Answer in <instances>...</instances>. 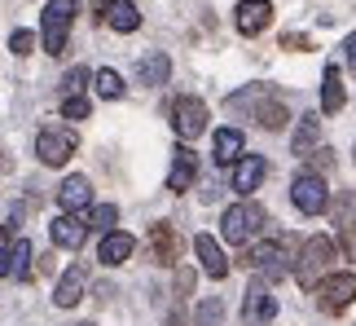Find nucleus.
<instances>
[{
    "mask_svg": "<svg viewBox=\"0 0 356 326\" xmlns=\"http://www.w3.org/2000/svg\"><path fill=\"white\" fill-rule=\"evenodd\" d=\"M317 141H321V119L317 115H304V119H299V128H295V137H291V155H312V150H317Z\"/></svg>",
    "mask_w": 356,
    "mask_h": 326,
    "instance_id": "4be33fe9",
    "label": "nucleus"
},
{
    "mask_svg": "<svg viewBox=\"0 0 356 326\" xmlns=\"http://www.w3.org/2000/svg\"><path fill=\"white\" fill-rule=\"evenodd\" d=\"M264 176H268V159H264V155H242V159L234 163V189H238L242 199H251Z\"/></svg>",
    "mask_w": 356,
    "mask_h": 326,
    "instance_id": "ddd939ff",
    "label": "nucleus"
},
{
    "mask_svg": "<svg viewBox=\"0 0 356 326\" xmlns=\"http://www.w3.org/2000/svg\"><path fill=\"white\" fill-rule=\"evenodd\" d=\"M273 318H277V300H273L268 282L255 278L251 287H246V300H242V322L246 326H268Z\"/></svg>",
    "mask_w": 356,
    "mask_h": 326,
    "instance_id": "9d476101",
    "label": "nucleus"
},
{
    "mask_svg": "<svg viewBox=\"0 0 356 326\" xmlns=\"http://www.w3.org/2000/svg\"><path fill=\"white\" fill-rule=\"evenodd\" d=\"M291 203L304 216H321L325 208H330V189H325L321 172H299L295 181H291Z\"/></svg>",
    "mask_w": 356,
    "mask_h": 326,
    "instance_id": "0eeeda50",
    "label": "nucleus"
},
{
    "mask_svg": "<svg viewBox=\"0 0 356 326\" xmlns=\"http://www.w3.org/2000/svg\"><path fill=\"white\" fill-rule=\"evenodd\" d=\"M194 326H225V300L220 295H207V300L194 309Z\"/></svg>",
    "mask_w": 356,
    "mask_h": 326,
    "instance_id": "bb28decb",
    "label": "nucleus"
},
{
    "mask_svg": "<svg viewBox=\"0 0 356 326\" xmlns=\"http://www.w3.org/2000/svg\"><path fill=\"white\" fill-rule=\"evenodd\" d=\"M343 49H348V71L356 75V31H352V36L343 40Z\"/></svg>",
    "mask_w": 356,
    "mask_h": 326,
    "instance_id": "f704fd0d",
    "label": "nucleus"
},
{
    "mask_svg": "<svg viewBox=\"0 0 356 326\" xmlns=\"http://www.w3.org/2000/svg\"><path fill=\"white\" fill-rule=\"evenodd\" d=\"M282 49H312V45H308V36H295L291 31V36H282Z\"/></svg>",
    "mask_w": 356,
    "mask_h": 326,
    "instance_id": "72a5a7b5",
    "label": "nucleus"
},
{
    "mask_svg": "<svg viewBox=\"0 0 356 326\" xmlns=\"http://www.w3.org/2000/svg\"><path fill=\"white\" fill-rule=\"evenodd\" d=\"M229 106H234V111H251V119H255L259 128H268V132H282L286 119H291L286 102H277L264 84H251V88L234 93V98H229Z\"/></svg>",
    "mask_w": 356,
    "mask_h": 326,
    "instance_id": "f03ea898",
    "label": "nucleus"
},
{
    "mask_svg": "<svg viewBox=\"0 0 356 326\" xmlns=\"http://www.w3.org/2000/svg\"><path fill=\"white\" fill-rule=\"evenodd\" d=\"M0 163H5V150H0Z\"/></svg>",
    "mask_w": 356,
    "mask_h": 326,
    "instance_id": "e433bc0d",
    "label": "nucleus"
},
{
    "mask_svg": "<svg viewBox=\"0 0 356 326\" xmlns=\"http://www.w3.org/2000/svg\"><path fill=\"white\" fill-rule=\"evenodd\" d=\"M149 256H154V265H176V256H181V234H176V225L159 221L149 225Z\"/></svg>",
    "mask_w": 356,
    "mask_h": 326,
    "instance_id": "f8f14e48",
    "label": "nucleus"
},
{
    "mask_svg": "<svg viewBox=\"0 0 356 326\" xmlns=\"http://www.w3.org/2000/svg\"><path fill=\"white\" fill-rule=\"evenodd\" d=\"M9 274L18 278V282L31 278V242H26V238H13V247H9Z\"/></svg>",
    "mask_w": 356,
    "mask_h": 326,
    "instance_id": "a878e982",
    "label": "nucleus"
},
{
    "mask_svg": "<svg viewBox=\"0 0 356 326\" xmlns=\"http://www.w3.org/2000/svg\"><path fill=\"white\" fill-rule=\"evenodd\" d=\"M242 128H220V132H216V163H220V168H225V163H238L242 159Z\"/></svg>",
    "mask_w": 356,
    "mask_h": 326,
    "instance_id": "b1692460",
    "label": "nucleus"
},
{
    "mask_svg": "<svg viewBox=\"0 0 356 326\" xmlns=\"http://www.w3.org/2000/svg\"><path fill=\"white\" fill-rule=\"evenodd\" d=\"M62 115L79 124V119H88V115H92V106H88V98H84V93H79V98H62Z\"/></svg>",
    "mask_w": 356,
    "mask_h": 326,
    "instance_id": "c756f323",
    "label": "nucleus"
},
{
    "mask_svg": "<svg viewBox=\"0 0 356 326\" xmlns=\"http://www.w3.org/2000/svg\"><path fill=\"white\" fill-rule=\"evenodd\" d=\"M84 287H88V269H84V265H71V269L58 278L53 304H58V309H75L79 300H84Z\"/></svg>",
    "mask_w": 356,
    "mask_h": 326,
    "instance_id": "2eb2a0df",
    "label": "nucleus"
},
{
    "mask_svg": "<svg viewBox=\"0 0 356 326\" xmlns=\"http://www.w3.org/2000/svg\"><path fill=\"white\" fill-rule=\"evenodd\" d=\"M75 326H92V322H75Z\"/></svg>",
    "mask_w": 356,
    "mask_h": 326,
    "instance_id": "c9c22d12",
    "label": "nucleus"
},
{
    "mask_svg": "<svg viewBox=\"0 0 356 326\" xmlns=\"http://www.w3.org/2000/svg\"><path fill=\"white\" fill-rule=\"evenodd\" d=\"M58 208L75 212V216H84L92 208V181H88V176H66L62 189H58Z\"/></svg>",
    "mask_w": 356,
    "mask_h": 326,
    "instance_id": "4468645a",
    "label": "nucleus"
},
{
    "mask_svg": "<svg viewBox=\"0 0 356 326\" xmlns=\"http://www.w3.org/2000/svg\"><path fill=\"white\" fill-rule=\"evenodd\" d=\"M194 176H198V159L189 146H176L172 150V172H168V189L172 194H185L189 185H194Z\"/></svg>",
    "mask_w": 356,
    "mask_h": 326,
    "instance_id": "dca6fc26",
    "label": "nucleus"
},
{
    "mask_svg": "<svg viewBox=\"0 0 356 326\" xmlns=\"http://www.w3.org/2000/svg\"><path fill=\"white\" fill-rule=\"evenodd\" d=\"M31 49H35V31H26V26H18V31H9V53H18V58H26Z\"/></svg>",
    "mask_w": 356,
    "mask_h": 326,
    "instance_id": "7c9ffc66",
    "label": "nucleus"
},
{
    "mask_svg": "<svg viewBox=\"0 0 356 326\" xmlns=\"http://www.w3.org/2000/svg\"><path fill=\"white\" fill-rule=\"evenodd\" d=\"M291 256H286V242H259V247H251L246 251V261L242 265H251V269H259V278L264 282H282L286 274H291Z\"/></svg>",
    "mask_w": 356,
    "mask_h": 326,
    "instance_id": "1a4fd4ad",
    "label": "nucleus"
},
{
    "mask_svg": "<svg viewBox=\"0 0 356 326\" xmlns=\"http://www.w3.org/2000/svg\"><path fill=\"white\" fill-rule=\"evenodd\" d=\"M264 225H268V212L259 208V203H251V199L234 203V208L220 216V234H225V242H234V247H246Z\"/></svg>",
    "mask_w": 356,
    "mask_h": 326,
    "instance_id": "20e7f679",
    "label": "nucleus"
},
{
    "mask_svg": "<svg viewBox=\"0 0 356 326\" xmlns=\"http://www.w3.org/2000/svg\"><path fill=\"white\" fill-rule=\"evenodd\" d=\"M75 0H49L44 13H40V40H44L49 58H62L66 45H71V26H75Z\"/></svg>",
    "mask_w": 356,
    "mask_h": 326,
    "instance_id": "7ed1b4c3",
    "label": "nucleus"
},
{
    "mask_svg": "<svg viewBox=\"0 0 356 326\" xmlns=\"http://www.w3.org/2000/svg\"><path fill=\"white\" fill-rule=\"evenodd\" d=\"M172 128L181 141H194L207 132V102L202 98H176L172 102Z\"/></svg>",
    "mask_w": 356,
    "mask_h": 326,
    "instance_id": "6e6552de",
    "label": "nucleus"
},
{
    "mask_svg": "<svg viewBox=\"0 0 356 326\" xmlns=\"http://www.w3.org/2000/svg\"><path fill=\"white\" fill-rule=\"evenodd\" d=\"M312 295H317V309H321V313H343L348 304H356V274H348V269L325 274L317 287H312Z\"/></svg>",
    "mask_w": 356,
    "mask_h": 326,
    "instance_id": "39448f33",
    "label": "nucleus"
},
{
    "mask_svg": "<svg viewBox=\"0 0 356 326\" xmlns=\"http://www.w3.org/2000/svg\"><path fill=\"white\" fill-rule=\"evenodd\" d=\"M136 71H141V84L159 88V84H168V75H172V62H168V53H145Z\"/></svg>",
    "mask_w": 356,
    "mask_h": 326,
    "instance_id": "5701e85b",
    "label": "nucleus"
},
{
    "mask_svg": "<svg viewBox=\"0 0 356 326\" xmlns=\"http://www.w3.org/2000/svg\"><path fill=\"white\" fill-rule=\"evenodd\" d=\"M136 251V238L132 234H123V229H111V234H102V247H97V261L102 265H123L128 256Z\"/></svg>",
    "mask_w": 356,
    "mask_h": 326,
    "instance_id": "6ab92c4d",
    "label": "nucleus"
},
{
    "mask_svg": "<svg viewBox=\"0 0 356 326\" xmlns=\"http://www.w3.org/2000/svg\"><path fill=\"white\" fill-rule=\"evenodd\" d=\"M330 163H334L330 150H312V168H308V172H321V168H330Z\"/></svg>",
    "mask_w": 356,
    "mask_h": 326,
    "instance_id": "473e14b6",
    "label": "nucleus"
},
{
    "mask_svg": "<svg viewBox=\"0 0 356 326\" xmlns=\"http://www.w3.org/2000/svg\"><path fill=\"white\" fill-rule=\"evenodd\" d=\"M234 22H238L242 36H259L273 22V5H268V0H242L238 13H234Z\"/></svg>",
    "mask_w": 356,
    "mask_h": 326,
    "instance_id": "a211bd4d",
    "label": "nucleus"
},
{
    "mask_svg": "<svg viewBox=\"0 0 356 326\" xmlns=\"http://www.w3.org/2000/svg\"><path fill=\"white\" fill-rule=\"evenodd\" d=\"M92 84H97V98H106V102H119L123 98V75L119 71H97V75H92Z\"/></svg>",
    "mask_w": 356,
    "mask_h": 326,
    "instance_id": "cd10ccee",
    "label": "nucleus"
},
{
    "mask_svg": "<svg viewBox=\"0 0 356 326\" xmlns=\"http://www.w3.org/2000/svg\"><path fill=\"white\" fill-rule=\"evenodd\" d=\"M115 221H119V208H115V203H102V208H88V212H84L88 234H111Z\"/></svg>",
    "mask_w": 356,
    "mask_h": 326,
    "instance_id": "393cba45",
    "label": "nucleus"
},
{
    "mask_svg": "<svg viewBox=\"0 0 356 326\" xmlns=\"http://www.w3.org/2000/svg\"><path fill=\"white\" fill-rule=\"evenodd\" d=\"M343 102H348V93H343V71L330 62V66H325V75H321V111H325V115H339V111H343Z\"/></svg>",
    "mask_w": 356,
    "mask_h": 326,
    "instance_id": "aec40b11",
    "label": "nucleus"
},
{
    "mask_svg": "<svg viewBox=\"0 0 356 326\" xmlns=\"http://www.w3.org/2000/svg\"><path fill=\"white\" fill-rule=\"evenodd\" d=\"M194 251H198V265H202V274L207 278H229V261H225V251H220V242H216L211 234H198L194 238Z\"/></svg>",
    "mask_w": 356,
    "mask_h": 326,
    "instance_id": "f3484780",
    "label": "nucleus"
},
{
    "mask_svg": "<svg viewBox=\"0 0 356 326\" xmlns=\"http://www.w3.org/2000/svg\"><path fill=\"white\" fill-rule=\"evenodd\" d=\"M102 9H106V22H111L115 31H123V36L141 26V13H136V5H132V0H106Z\"/></svg>",
    "mask_w": 356,
    "mask_h": 326,
    "instance_id": "412c9836",
    "label": "nucleus"
},
{
    "mask_svg": "<svg viewBox=\"0 0 356 326\" xmlns=\"http://www.w3.org/2000/svg\"><path fill=\"white\" fill-rule=\"evenodd\" d=\"M49 238L58 242L62 251H75V247H84V238H88V225H84V216H75V212H62V216H53V221H49Z\"/></svg>",
    "mask_w": 356,
    "mask_h": 326,
    "instance_id": "9b49d317",
    "label": "nucleus"
},
{
    "mask_svg": "<svg viewBox=\"0 0 356 326\" xmlns=\"http://www.w3.org/2000/svg\"><path fill=\"white\" fill-rule=\"evenodd\" d=\"M92 84V71L88 66H71V71L62 75V88H66V98H79V93H84Z\"/></svg>",
    "mask_w": 356,
    "mask_h": 326,
    "instance_id": "c85d7f7f",
    "label": "nucleus"
},
{
    "mask_svg": "<svg viewBox=\"0 0 356 326\" xmlns=\"http://www.w3.org/2000/svg\"><path fill=\"white\" fill-rule=\"evenodd\" d=\"M334 256H339V247H334L330 234L304 238V242H299V256H295V282H299V287H317V282L330 274Z\"/></svg>",
    "mask_w": 356,
    "mask_h": 326,
    "instance_id": "f257e3e1",
    "label": "nucleus"
},
{
    "mask_svg": "<svg viewBox=\"0 0 356 326\" xmlns=\"http://www.w3.org/2000/svg\"><path fill=\"white\" fill-rule=\"evenodd\" d=\"M75 150H79L75 128H40L35 132V159L44 163V168H62Z\"/></svg>",
    "mask_w": 356,
    "mask_h": 326,
    "instance_id": "423d86ee",
    "label": "nucleus"
},
{
    "mask_svg": "<svg viewBox=\"0 0 356 326\" xmlns=\"http://www.w3.org/2000/svg\"><path fill=\"white\" fill-rule=\"evenodd\" d=\"M9 247H13V242H9V229L0 225V278L9 274Z\"/></svg>",
    "mask_w": 356,
    "mask_h": 326,
    "instance_id": "2f4dec72",
    "label": "nucleus"
}]
</instances>
